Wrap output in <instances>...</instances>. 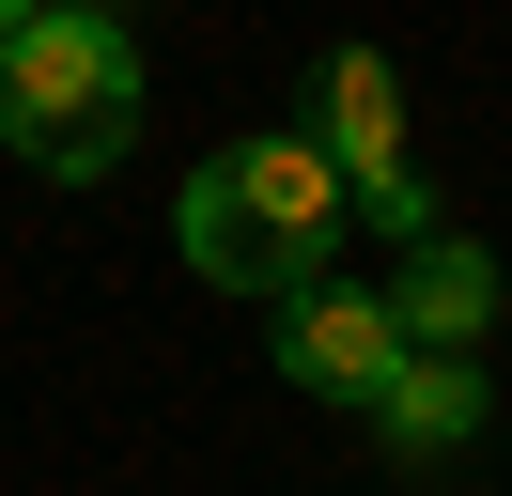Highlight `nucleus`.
Returning a JSON list of instances; mask_svg holds the SVG:
<instances>
[{
	"label": "nucleus",
	"mask_w": 512,
	"mask_h": 496,
	"mask_svg": "<svg viewBox=\"0 0 512 496\" xmlns=\"http://www.w3.org/2000/svg\"><path fill=\"white\" fill-rule=\"evenodd\" d=\"M342 155L311 140V124H264V140H218L187 171V202H171V248H187L218 295H295L311 264H342Z\"/></svg>",
	"instance_id": "1"
},
{
	"label": "nucleus",
	"mask_w": 512,
	"mask_h": 496,
	"mask_svg": "<svg viewBox=\"0 0 512 496\" xmlns=\"http://www.w3.org/2000/svg\"><path fill=\"white\" fill-rule=\"evenodd\" d=\"M0 140H16V171H47V186L125 171V140H140V47H125V16L32 0V16L0 31Z\"/></svg>",
	"instance_id": "2"
},
{
	"label": "nucleus",
	"mask_w": 512,
	"mask_h": 496,
	"mask_svg": "<svg viewBox=\"0 0 512 496\" xmlns=\"http://www.w3.org/2000/svg\"><path fill=\"white\" fill-rule=\"evenodd\" d=\"M311 140L342 155V202L373 217L388 248L435 233V186H419V155H404V78H388V47H326L311 62Z\"/></svg>",
	"instance_id": "3"
},
{
	"label": "nucleus",
	"mask_w": 512,
	"mask_h": 496,
	"mask_svg": "<svg viewBox=\"0 0 512 496\" xmlns=\"http://www.w3.org/2000/svg\"><path fill=\"white\" fill-rule=\"evenodd\" d=\"M264 341H280V388H311V403H373L388 357H404L388 295H373V279H342V264H311L295 295H264Z\"/></svg>",
	"instance_id": "4"
},
{
	"label": "nucleus",
	"mask_w": 512,
	"mask_h": 496,
	"mask_svg": "<svg viewBox=\"0 0 512 496\" xmlns=\"http://www.w3.org/2000/svg\"><path fill=\"white\" fill-rule=\"evenodd\" d=\"M373 295H388V326H404V341H466V357H481V326H497L512 279H497V248H481V233H450V217H435Z\"/></svg>",
	"instance_id": "5"
},
{
	"label": "nucleus",
	"mask_w": 512,
	"mask_h": 496,
	"mask_svg": "<svg viewBox=\"0 0 512 496\" xmlns=\"http://www.w3.org/2000/svg\"><path fill=\"white\" fill-rule=\"evenodd\" d=\"M481 403H497V388H481L466 341H404L388 388H373V419H388V450H404V465H435V450H466V434H481Z\"/></svg>",
	"instance_id": "6"
},
{
	"label": "nucleus",
	"mask_w": 512,
	"mask_h": 496,
	"mask_svg": "<svg viewBox=\"0 0 512 496\" xmlns=\"http://www.w3.org/2000/svg\"><path fill=\"white\" fill-rule=\"evenodd\" d=\"M16 16H32V0H0V31H16Z\"/></svg>",
	"instance_id": "7"
}]
</instances>
